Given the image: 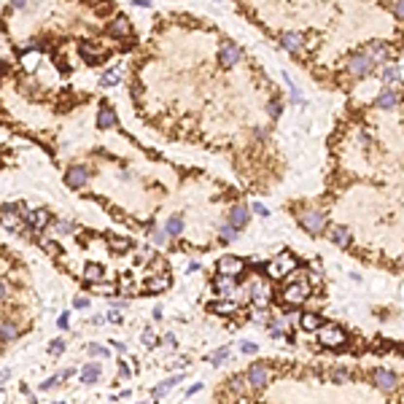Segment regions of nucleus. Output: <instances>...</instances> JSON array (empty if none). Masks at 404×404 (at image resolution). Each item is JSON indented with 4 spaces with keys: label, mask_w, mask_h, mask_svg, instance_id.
Returning a JSON list of instances; mask_svg holds the SVG:
<instances>
[{
    "label": "nucleus",
    "mask_w": 404,
    "mask_h": 404,
    "mask_svg": "<svg viewBox=\"0 0 404 404\" xmlns=\"http://www.w3.org/2000/svg\"><path fill=\"white\" fill-rule=\"evenodd\" d=\"M219 62H221V68H226V70L237 68L240 62H245V49L237 46V43H235L232 38H221V46H219Z\"/></svg>",
    "instance_id": "nucleus-1"
},
{
    "label": "nucleus",
    "mask_w": 404,
    "mask_h": 404,
    "mask_svg": "<svg viewBox=\"0 0 404 404\" xmlns=\"http://www.w3.org/2000/svg\"><path fill=\"white\" fill-rule=\"evenodd\" d=\"M94 124H97L100 132H108V129L119 127V116H116V108L110 105L108 97H100V103H97V119H94Z\"/></svg>",
    "instance_id": "nucleus-2"
},
{
    "label": "nucleus",
    "mask_w": 404,
    "mask_h": 404,
    "mask_svg": "<svg viewBox=\"0 0 404 404\" xmlns=\"http://www.w3.org/2000/svg\"><path fill=\"white\" fill-rule=\"evenodd\" d=\"M299 224L305 232H310V235H321L323 229H326V216L321 213V210H307V213L299 216Z\"/></svg>",
    "instance_id": "nucleus-3"
},
{
    "label": "nucleus",
    "mask_w": 404,
    "mask_h": 404,
    "mask_svg": "<svg viewBox=\"0 0 404 404\" xmlns=\"http://www.w3.org/2000/svg\"><path fill=\"white\" fill-rule=\"evenodd\" d=\"M318 340H321L326 348H340V345L348 342V334L340 329V326H329V323H326V326L318 331Z\"/></svg>",
    "instance_id": "nucleus-4"
},
{
    "label": "nucleus",
    "mask_w": 404,
    "mask_h": 404,
    "mask_svg": "<svg viewBox=\"0 0 404 404\" xmlns=\"http://www.w3.org/2000/svg\"><path fill=\"white\" fill-rule=\"evenodd\" d=\"M89 178H92V170H89L87 165H73V167H68V173H65L68 189H81Z\"/></svg>",
    "instance_id": "nucleus-5"
},
{
    "label": "nucleus",
    "mask_w": 404,
    "mask_h": 404,
    "mask_svg": "<svg viewBox=\"0 0 404 404\" xmlns=\"http://www.w3.org/2000/svg\"><path fill=\"white\" fill-rule=\"evenodd\" d=\"M399 103H402V94H399V89H391V87H386L372 100V105L377 110H393V108H399Z\"/></svg>",
    "instance_id": "nucleus-6"
},
{
    "label": "nucleus",
    "mask_w": 404,
    "mask_h": 404,
    "mask_svg": "<svg viewBox=\"0 0 404 404\" xmlns=\"http://www.w3.org/2000/svg\"><path fill=\"white\" fill-rule=\"evenodd\" d=\"M245 375H248V383L254 388H264L267 383H270V367H267L264 361H256V364H251L248 367Z\"/></svg>",
    "instance_id": "nucleus-7"
},
{
    "label": "nucleus",
    "mask_w": 404,
    "mask_h": 404,
    "mask_svg": "<svg viewBox=\"0 0 404 404\" xmlns=\"http://www.w3.org/2000/svg\"><path fill=\"white\" fill-rule=\"evenodd\" d=\"M226 219H229V224L235 226V229H245V226H248V221H251V210H248V205H245V202H237V205H232L229 208V216H226Z\"/></svg>",
    "instance_id": "nucleus-8"
},
{
    "label": "nucleus",
    "mask_w": 404,
    "mask_h": 404,
    "mask_svg": "<svg viewBox=\"0 0 404 404\" xmlns=\"http://www.w3.org/2000/svg\"><path fill=\"white\" fill-rule=\"evenodd\" d=\"M294 267H296V259L289 254V251H283V254L270 264V275L272 277H280V275H286V272H291Z\"/></svg>",
    "instance_id": "nucleus-9"
},
{
    "label": "nucleus",
    "mask_w": 404,
    "mask_h": 404,
    "mask_svg": "<svg viewBox=\"0 0 404 404\" xmlns=\"http://www.w3.org/2000/svg\"><path fill=\"white\" fill-rule=\"evenodd\" d=\"M283 296H286V302H291V305H302V302L310 296V283H307V280H299L296 286H289Z\"/></svg>",
    "instance_id": "nucleus-10"
},
{
    "label": "nucleus",
    "mask_w": 404,
    "mask_h": 404,
    "mask_svg": "<svg viewBox=\"0 0 404 404\" xmlns=\"http://www.w3.org/2000/svg\"><path fill=\"white\" fill-rule=\"evenodd\" d=\"M375 386L380 388V391H393V388L399 386V375L391 369H377L375 372Z\"/></svg>",
    "instance_id": "nucleus-11"
},
{
    "label": "nucleus",
    "mask_w": 404,
    "mask_h": 404,
    "mask_svg": "<svg viewBox=\"0 0 404 404\" xmlns=\"http://www.w3.org/2000/svg\"><path fill=\"white\" fill-rule=\"evenodd\" d=\"M24 221H27L30 229L40 232V229H46V226H49V221H52V213H49L46 208H40V210H33V213H30Z\"/></svg>",
    "instance_id": "nucleus-12"
},
{
    "label": "nucleus",
    "mask_w": 404,
    "mask_h": 404,
    "mask_svg": "<svg viewBox=\"0 0 404 404\" xmlns=\"http://www.w3.org/2000/svg\"><path fill=\"white\" fill-rule=\"evenodd\" d=\"M242 267H245V261L237 259V256H224V259L219 261L221 275H237V272H242Z\"/></svg>",
    "instance_id": "nucleus-13"
},
{
    "label": "nucleus",
    "mask_w": 404,
    "mask_h": 404,
    "mask_svg": "<svg viewBox=\"0 0 404 404\" xmlns=\"http://www.w3.org/2000/svg\"><path fill=\"white\" fill-rule=\"evenodd\" d=\"M213 289L219 291L221 296L232 294V291H235V275H219V277H213Z\"/></svg>",
    "instance_id": "nucleus-14"
},
{
    "label": "nucleus",
    "mask_w": 404,
    "mask_h": 404,
    "mask_svg": "<svg viewBox=\"0 0 404 404\" xmlns=\"http://www.w3.org/2000/svg\"><path fill=\"white\" fill-rule=\"evenodd\" d=\"M377 78H380L386 87H393V84H399V78H402V70L393 68V65H386V68H380Z\"/></svg>",
    "instance_id": "nucleus-15"
},
{
    "label": "nucleus",
    "mask_w": 404,
    "mask_h": 404,
    "mask_svg": "<svg viewBox=\"0 0 404 404\" xmlns=\"http://www.w3.org/2000/svg\"><path fill=\"white\" fill-rule=\"evenodd\" d=\"M299 323H302V329L305 331H318V329H323L326 323H323V318L321 315H312V312H305V315L299 318Z\"/></svg>",
    "instance_id": "nucleus-16"
},
{
    "label": "nucleus",
    "mask_w": 404,
    "mask_h": 404,
    "mask_svg": "<svg viewBox=\"0 0 404 404\" xmlns=\"http://www.w3.org/2000/svg\"><path fill=\"white\" fill-rule=\"evenodd\" d=\"M100 375H103V372H100L97 364H87V367H84V372H81V383L92 386V383H97V380H100Z\"/></svg>",
    "instance_id": "nucleus-17"
},
{
    "label": "nucleus",
    "mask_w": 404,
    "mask_h": 404,
    "mask_svg": "<svg viewBox=\"0 0 404 404\" xmlns=\"http://www.w3.org/2000/svg\"><path fill=\"white\" fill-rule=\"evenodd\" d=\"M329 240L334 242V245H348V240H350V232H348V226H334V229L329 232Z\"/></svg>",
    "instance_id": "nucleus-18"
},
{
    "label": "nucleus",
    "mask_w": 404,
    "mask_h": 404,
    "mask_svg": "<svg viewBox=\"0 0 404 404\" xmlns=\"http://www.w3.org/2000/svg\"><path fill=\"white\" fill-rule=\"evenodd\" d=\"M119 78H121V70H119V68H113V70H108L105 75H100L97 84H100L103 89H108V87H116V84H119Z\"/></svg>",
    "instance_id": "nucleus-19"
},
{
    "label": "nucleus",
    "mask_w": 404,
    "mask_h": 404,
    "mask_svg": "<svg viewBox=\"0 0 404 404\" xmlns=\"http://www.w3.org/2000/svg\"><path fill=\"white\" fill-rule=\"evenodd\" d=\"M226 388H229V391H235V393H242L245 388H248V375H235L229 383H226Z\"/></svg>",
    "instance_id": "nucleus-20"
},
{
    "label": "nucleus",
    "mask_w": 404,
    "mask_h": 404,
    "mask_svg": "<svg viewBox=\"0 0 404 404\" xmlns=\"http://www.w3.org/2000/svg\"><path fill=\"white\" fill-rule=\"evenodd\" d=\"M165 229H167V235H173V237H178L181 232H184V219L181 216H173V219L165 224Z\"/></svg>",
    "instance_id": "nucleus-21"
},
{
    "label": "nucleus",
    "mask_w": 404,
    "mask_h": 404,
    "mask_svg": "<svg viewBox=\"0 0 404 404\" xmlns=\"http://www.w3.org/2000/svg\"><path fill=\"white\" fill-rule=\"evenodd\" d=\"M208 310L219 312V315H229V312L235 310V305H232V302H210V305H208Z\"/></svg>",
    "instance_id": "nucleus-22"
},
{
    "label": "nucleus",
    "mask_w": 404,
    "mask_h": 404,
    "mask_svg": "<svg viewBox=\"0 0 404 404\" xmlns=\"http://www.w3.org/2000/svg\"><path fill=\"white\" fill-rule=\"evenodd\" d=\"M181 380H184V375H175V377H170V380H165L162 386H156V388H154V396H162V393H167L170 388H173L175 383H181Z\"/></svg>",
    "instance_id": "nucleus-23"
},
{
    "label": "nucleus",
    "mask_w": 404,
    "mask_h": 404,
    "mask_svg": "<svg viewBox=\"0 0 404 404\" xmlns=\"http://www.w3.org/2000/svg\"><path fill=\"white\" fill-rule=\"evenodd\" d=\"M14 337H17V326H14V323H3V345H8V340H14Z\"/></svg>",
    "instance_id": "nucleus-24"
},
{
    "label": "nucleus",
    "mask_w": 404,
    "mask_h": 404,
    "mask_svg": "<svg viewBox=\"0 0 404 404\" xmlns=\"http://www.w3.org/2000/svg\"><path fill=\"white\" fill-rule=\"evenodd\" d=\"M237 232H240V229H235L232 224H224V226H221V237H224L226 242H229V240H235V237H237Z\"/></svg>",
    "instance_id": "nucleus-25"
},
{
    "label": "nucleus",
    "mask_w": 404,
    "mask_h": 404,
    "mask_svg": "<svg viewBox=\"0 0 404 404\" xmlns=\"http://www.w3.org/2000/svg\"><path fill=\"white\" fill-rule=\"evenodd\" d=\"M151 237H154L156 245H165L167 242V229H151Z\"/></svg>",
    "instance_id": "nucleus-26"
},
{
    "label": "nucleus",
    "mask_w": 404,
    "mask_h": 404,
    "mask_svg": "<svg viewBox=\"0 0 404 404\" xmlns=\"http://www.w3.org/2000/svg\"><path fill=\"white\" fill-rule=\"evenodd\" d=\"M226 353H229V348H219V350H216V356H210L208 361H210V364H216V367H219V364H221V361H224V358H226Z\"/></svg>",
    "instance_id": "nucleus-27"
},
{
    "label": "nucleus",
    "mask_w": 404,
    "mask_h": 404,
    "mask_svg": "<svg viewBox=\"0 0 404 404\" xmlns=\"http://www.w3.org/2000/svg\"><path fill=\"white\" fill-rule=\"evenodd\" d=\"M87 350H89V356H110V353H108V348H103V345H89L87 348Z\"/></svg>",
    "instance_id": "nucleus-28"
},
{
    "label": "nucleus",
    "mask_w": 404,
    "mask_h": 404,
    "mask_svg": "<svg viewBox=\"0 0 404 404\" xmlns=\"http://www.w3.org/2000/svg\"><path fill=\"white\" fill-rule=\"evenodd\" d=\"M393 17L399 19V24H404V0H396V6H393Z\"/></svg>",
    "instance_id": "nucleus-29"
},
{
    "label": "nucleus",
    "mask_w": 404,
    "mask_h": 404,
    "mask_svg": "<svg viewBox=\"0 0 404 404\" xmlns=\"http://www.w3.org/2000/svg\"><path fill=\"white\" fill-rule=\"evenodd\" d=\"M331 377H334V383H348V369H342V367H337V369L331 372Z\"/></svg>",
    "instance_id": "nucleus-30"
},
{
    "label": "nucleus",
    "mask_w": 404,
    "mask_h": 404,
    "mask_svg": "<svg viewBox=\"0 0 404 404\" xmlns=\"http://www.w3.org/2000/svg\"><path fill=\"white\" fill-rule=\"evenodd\" d=\"M267 329H270V334H272V337H283V323H280V321H272L270 326H267Z\"/></svg>",
    "instance_id": "nucleus-31"
},
{
    "label": "nucleus",
    "mask_w": 404,
    "mask_h": 404,
    "mask_svg": "<svg viewBox=\"0 0 404 404\" xmlns=\"http://www.w3.org/2000/svg\"><path fill=\"white\" fill-rule=\"evenodd\" d=\"M62 350H65V342L62 340H54L52 345H49V353H54V356H59Z\"/></svg>",
    "instance_id": "nucleus-32"
},
{
    "label": "nucleus",
    "mask_w": 404,
    "mask_h": 404,
    "mask_svg": "<svg viewBox=\"0 0 404 404\" xmlns=\"http://www.w3.org/2000/svg\"><path fill=\"white\" fill-rule=\"evenodd\" d=\"M100 275H103V270H100V267H94V264L87 267V277H89V280H94V277H100Z\"/></svg>",
    "instance_id": "nucleus-33"
},
{
    "label": "nucleus",
    "mask_w": 404,
    "mask_h": 404,
    "mask_svg": "<svg viewBox=\"0 0 404 404\" xmlns=\"http://www.w3.org/2000/svg\"><path fill=\"white\" fill-rule=\"evenodd\" d=\"M57 232H59V235H70V232H73V224H70V221H59Z\"/></svg>",
    "instance_id": "nucleus-34"
},
{
    "label": "nucleus",
    "mask_w": 404,
    "mask_h": 404,
    "mask_svg": "<svg viewBox=\"0 0 404 404\" xmlns=\"http://www.w3.org/2000/svg\"><path fill=\"white\" fill-rule=\"evenodd\" d=\"M143 342H146L148 348H154V345H156V337L151 334V329H146V331H143Z\"/></svg>",
    "instance_id": "nucleus-35"
},
{
    "label": "nucleus",
    "mask_w": 404,
    "mask_h": 404,
    "mask_svg": "<svg viewBox=\"0 0 404 404\" xmlns=\"http://www.w3.org/2000/svg\"><path fill=\"white\" fill-rule=\"evenodd\" d=\"M240 348H242V353H256V350H259V345H256V342H240Z\"/></svg>",
    "instance_id": "nucleus-36"
},
{
    "label": "nucleus",
    "mask_w": 404,
    "mask_h": 404,
    "mask_svg": "<svg viewBox=\"0 0 404 404\" xmlns=\"http://www.w3.org/2000/svg\"><path fill=\"white\" fill-rule=\"evenodd\" d=\"M73 307L84 310V307H89V299H87V296H75V299H73Z\"/></svg>",
    "instance_id": "nucleus-37"
},
{
    "label": "nucleus",
    "mask_w": 404,
    "mask_h": 404,
    "mask_svg": "<svg viewBox=\"0 0 404 404\" xmlns=\"http://www.w3.org/2000/svg\"><path fill=\"white\" fill-rule=\"evenodd\" d=\"M254 210H256V213H259V216H264V219H267V216H270V210H267L264 205H261V202H254Z\"/></svg>",
    "instance_id": "nucleus-38"
},
{
    "label": "nucleus",
    "mask_w": 404,
    "mask_h": 404,
    "mask_svg": "<svg viewBox=\"0 0 404 404\" xmlns=\"http://www.w3.org/2000/svg\"><path fill=\"white\" fill-rule=\"evenodd\" d=\"M119 377H129V367L124 361H119Z\"/></svg>",
    "instance_id": "nucleus-39"
},
{
    "label": "nucleus",
    "mask_w": 404,
    "mask_h": 404,
    "mask_svg": "<svg viewBox=\"0 0 404 404\" xmlns=\"http://www.w3.org/2000/svg\"><path fill=\"white\" fill-rule=\"evenodd\" d=\"M108 321H113V323H121V312H119V310H110V312H108Z\"/></svg>",
    "instance_id": "nucleus-40"
},
{
    "label": "nucleus",
    "mask_w": 404,
    "mask_h": 404,
    "mask_svg": "<svg viewBox=\"0 0 404 404\" xmlns=\"http://www.w3.org/2000/svg\"><path fill=\"white\" fill-rule=\"evenodd\" d=\"M57 326H59V329H68V312H62V315H59Z\"/></svg>",
    "instance_id": "nucleus-41"
},
{
    "label": "nucleus",
    "mask_w": 404,
    "mask_h": 404,
    "mask_svg": "<svg viewBox=\"0 0 404 404\" xmlns=\"http://www.w3.org/2000/svg\"><path fill=\"white\" fill-rule=\"evenodd\" d=\"M135 6H140V8H148V6H151V0H135Z\"/></svg>",
    "instance_id": "nucleus-42"
},
{
    "label": "nucleus",
    "mask_w": 404,
    "mask_h": 404,
    "mask_svg": "<svg viewBox=\"0 0 404 404\" xmlns=\"http://www.w3.org/2000/svg\"><path fill=\"white\" fill-rule=\"evenodd\" d=\"M113 348H116L119 353H124V350H127V345H124V342H113Z\"/></svg>",
    "instance_id": "nucleus-43"
},
{
    "label": "nucleus",
    "mask_w": 404,
    "mask_h": 404,
    "mask_svg": "<svg viewBox=\"0 0 404 404\" xmlns=\"http://www.w3.org/2000/svg\"><path fill=\"white\" fill-rule=\"evenodd\" d=\"M402 264H404V254H402Z\"/></svg>",
    "instance_id": "nucleus-44"
}]
</instances>
